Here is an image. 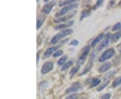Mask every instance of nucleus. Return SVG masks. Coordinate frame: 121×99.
<instances>
[{"label": "nucleus", "instance_id": "10", "mask_svg": "<svg viewBox=\"0 0 121 99\" xmlns=\"http://www.w3.org/2000/svg\"><path fill=\"white\" fill-rule=\"evenodd\" d=\"M59 47H60V46H54V47L49 48L47 49V50H46V51L44 52V58H48V57H49V56L52 54L53 52H55L56 50H57Z\"/></svg>", "mask_w": 121, "mask_h": 99}, {"label": "nucleus", "instance_id": "22", "mask_svg": "<svg viewBox=\"0 0 121 99\" xmlns=\"http://www.w3.org/2000/svg\"><path fill=\"white\" fill-rule=\"evenodd\" d=\"M90 15V12H89V11H87V10H83L82 12V16H81V18H80V20H82L83 18H85V17H88Z\"/></svg>", "mask_w": 121, "mask_h": 99}, {"label": "nucleus", "instance_id": "31", "mask_svg": "<svg viewBox=\"0 0 121 99\" xmlns=\"http://www.w3.org/2000/svg\"><path fill=\"white\" fill-rule=\"evenodd\" d=\"M39 54H37V64H38V62H39Z\"/></svg>", "mask_w": 121, "mask_h": 99}, {"label": "nucleus", "instance_id": "26", "mask_svg": "<svg viewBox=\"0 0 121 99\" xmlns=\"http://www.w3.org/2000/svg\"><path fill=\"white\" fill-rule=\"evenodd\" d=\"M121 24H120V23H117V24H116L114 26V27H113L112 30L113 31L118 30H119V29L121 28Z\"/></svg>", "mask_w": 121, "mask_h": 99}, {"label": "nucleus", "instance_id": "18", "mask_svg": "<svg viewBox=\"0 0 121 99\" xmlns=\"http://www.w3.org/2000/svg\"><path fill=\"white\" fill-rule=\"evenodd\" d=\"M79 69V66L78 65V66H75L73 67V68L71 69V70L69 72V75H70V78H72L73 76V75L75 74L78 71V70Z\"/></svg>", "mask_w": 121, "mask_h": 99}, {"label": "nucleus", "instance_id": "13", "mask_svg": "<svg viewBox=\"0 0 121 99\" xmlns=\"http://www.w3.org/2000/svg\"><path fill=\"white\" fill-rule=\"evenodd\" d=\"M111 68V63L110 62H107L106 64H103L99 69H98V71L99 72H104L108 70L109 69Z\"/></svg>", "mask_w": 121, "mask_h": 99}, {"label": "nucleus", "instance_id": "8", "mask_svg": "<svg viewBox=\"0 0 121 99\" xmlns=\"http://www.w3.org/2000/svg\"><path fill=\"white\" fill-rule=\"evenodd\" d=\"M82 85H81V84L79 83V82H75L73 83L71 86H70L68 89H67L66 90V94H69V93H71V92H77L78 91L79 89H81L82 88Z\"/></svg>", "mask_w": 121, "mask_h": 99}, {"label": "nucleus", "instance_id": "32", "mask_svg": "<svg viewBox=\"0 0 121 99\" xmlns=\"http://www.w3.org/2000/svg\"><path fill=\"white\" fill-rule=\"evenodd\" d=\"M119 91H121V88H119Z\"/></svg>", "mask_w": 121, "mask_h": 99}, {"label": "nucleus", "instance_id": "27", "mask_svg": "<svg viewBox=\"0 0 121 99\" xmlns=\"http://www.w3.org/2000/svg\"><path fill=\"white\" fill-rule=\"evenodd\" d=\"M63 51L62 50H58V51H56L54 54H53V56L55 57V58H56V57H59V56H60V55H62L63 54Z\"/></svg>", "mask_w": 121, "mask_h": 99}, {"label": "nucleus", "instance_id": "12", "mask_svg": "<svg viewBox=\"0 0 121 99\" xmlns=\"http://www.w3.org/2000/svg\"><path fill=\"white\" fill-rule=\"evenodd\" d=\"M75 13H76V12H75V11H73L72 13H70V14H69V15H68V16H65V17H61V18H59L58 20H55V23H60V22H65V21L68 20H69V19H71V18L73 17L74 15L75 14Z\"/></svg>", "mask_w": 121, "mask_h": 99}, {"label": "nucleus", "instance_id": "19", "mask_svg": "<svg viewBox=\"0 0 121 99\" xmlns=\"http://www.w3.org/2000/svg\"><path fill=\"white\" fill-rule=\"evenodd\" d=\"M120 84H121V76L120 77H118L117 78L112 82V87L114 88H115V87H117V86H119Z\"/></svg>", "mask_w": 121, "mask_h": 99}, {"label": "nucleus", "instance_id": "29", "mask_svg": "<svg viewBox=\"0 0 121 99\" xmlns=\"http://www.w3.org/2000/svg\"><path fill=\"white\" fill-rule=\"evenodd\" d=\"M102 3H103V1H102V0H99V1H97V3H96V4L94 5L95 6V8H94V9H96L98 7H99V5L101 4H102Z\"/></svg>", "mask_w": 121, "mask_h": 99}, {"label": "nucleus", "instance_id": "11", "mask_svg": "<svg viewBox=\"0 0 121 99\" xmlns=\"http://www.w3.org/2000/svg\"><path fill=\"white\" fill-rule=\"evenodd\" d=\"M74 21H69V22H67L64 23V24H59L58 26H56L55 27V30H60V29H63V28H68L70 27L72 25H73Z\"/></svg>", "mask_w": 121, "mask_h": 99}, {"label": "nucleus", "instance_id": "7", "mask_svg": "<svg viewBox=\"0 0 121 99\" xmlns=\"http://www.w3.org/2000/svg\"><path fill=\"white\" fill-rule=\"evenodd\" d=\"M94 58H95V52H92V53H91V54L89 62H88V63H87V65L86 66V68L84 69L83 72L80 74V76H81V75H83V74H84L87 73V72H89V71H90V70L91 68V67H92V66H93V63H94Z\"/></svg>", "mask_w": 121, "mask_h": 99}, {"label": "nucleus", "instance_id": "15", "mask_svg": "<svg viewBox=\"0 0 121 99\" xmlns=\"http://www.w3.org/2000/svg\"><path fill=\"white\" fill-rule=\"evenodd\" d=\"M100 82H101V81H100V80L98 79V78H93L90 81V86L91 88H93V87H95V86H98Z\"/></svg>", "mask_w": 121, "mask_h": 99}, {"label": "nucleus", "instance_id": "20", "mask_svg": "<svg viewBox=\"0 0 121 99\" xmlns=\"http://www.w3.org/2000/svg\"><path fill=\"white\" fill-rule=\"evenodd\" d=\"M44 20H45V17H42V16H41V17H40V18H39V20H37V24H36L37 29H39V28H40V26L43 25V24Z\"/></svg>", "mask_w": 121, "mask_h": 99}, {"label": "nucleus", "instance_id": "35", "mask_svg": "<svg viewBox=\"0 0 121 99\" xmlns=\"http://www.w3.org/2000/svg\"></svg>", "mask_w": 121, "mask_h": 99}, {"label": "nucleus", "instance_id": "14", "mask_svg": "<svg viewBox=\"0 0 121 99\" xmlns=\"http://www.w3.org/2000/svg\"><path fill=\"white\" fill-rule=\"evenodd\" d=\"M104 34H100L99 35H98V36L94 40V41L91 42V47H95V45H96L97 44H98V42H99L102 39L104 38Z\"/></svg>", "mask_w": 121, "mask_h": 99}, {"label": "nucleus", "instance_id": "9", "mask_svg": "<svg viewBox=\"0 0 121 99\" xmlns=\"http://www.w3.org/2000/svg\"><path fill=\"white\" fill-rule=\"evenodd\" d=\"M55 4H56V1H51L49 4L45 5L44 6L43 8V9H42V12H43V13H46V14H48V13L51 12V9H52V8H53V6Z\"/></svg>", "mask_w": 121, "mask_h": 99}, {"label": "nucleus", "instance_id": "16", "mask_svg": "<svg viewBox=\"0 0 121 99\" xmlns=\"http://www.w3.org/2000/svg\"><path fill=\"white\" fill-rule=\"evenodd\" d=\"M121 37V31L120 32H118L117 33H115L111 37V40H112V42H116L117 41L118 39L120 38Z\"/></svg>", "mask_w": 121, "mask_h": 99}, {"label": "nucleus", "instance_id": "34", "mask_svg": "<svg viewBox=\"0 0 121 99\" xmlns=\"http://www.w3.org/2000/svg\"><path fill=\"white\" fill-rule=\"evenodd\" d=\"M120 52H121V50H120Z\"/></svg>", "mask_w": 121, "mask_h": 99}, {"label": "nucleus", "instance_id": "6", "mask_svg": "<svg viewBox=\"0 0 121 99\" xmlns=\"http://www.w3.org/2000/svg\"><path fill=\"white\" fill-rule=\"evenodd\" d=\"M110 39H111V35H110V34L108 33V34H106L104 36V38L103 42L100 44L99 45V46L98 47V51L102 50V49H104V48L108 46V44H109Z\"/></svg>", "mask_w": 121, "mask_h": 99}, {"label": "nucleus", "instance_id": "23", "mask_svg": "<svg viewBox=\"0 0 121 99\" xmlns=\"http://www.w3.org/2000/svg\"><path fill=\"white\" fill-rule=\"evenodd\" d=\"M67 56H63V57H62L61 58H60L59 60L57 62V64H58V65H59V66H60V65H63L64 63H65V62L66 61V60H67Z\"/></svg>", "mask_w": 121, "mask_h": 99}, {"label": "nucleus", "instance_id": "3", "mask_svg": "<svg viewBox=\"0 0 121 99\" xmlns=\"http://www.w3.org/2000/svg\"><path fill=\"white\" fill-rule=\"evenodd\" d=\"M90 47L89 46H86V47H84L83 48L82 54H81V55L79 57L78 61H77V64L79 66L80 64H83V62H85V60L86 59L87 54L90 52Z\"/></svg>", "mask_w": 121, "mask_h": 99}, {"label": "nucleus", "instance_id": "30", "mask_svg": "<svg viewBox=\"0 0 121 99\" xmlns=\"http://www.w3.org/2000/svg\"><path fill=\"white\" fill-rule=\"evenodd\" d=\"M78 44H79V42H78V40H73L70 44L73 45V46H77V45H78Z\"/></svg>", "mask_w": 121, "mask_h": 99}, {"label": "nucleus", "instance_id": "33", "mask_svg": "<svg viewBox=\"0 0 121 99\" xmlns=\"http://www.w3.org/2000/svg\"><path fill=\"white\" fill-rule=\"evenodd\" d=\"M119 5H121V1L120 2V3H119Z\"/></svg>", "mask_w": 121, "mask_h": 99}, {"label": "nucleus", "instance_id": "5", "mask_svg": "<svg viewBox=\"0 0 121 99\" xmlns=\"http://www.w3.org/2000/svg\"><path fill=\"white\" fill-rule=\"evenodd\" d=\"M52 69H53V63L52 62H49V61L46 62H44V64L41 68V74H45L49 72L50 71H51Z\"/></svg>", "mask_w": 121, "mask_h": 99}, {"label": "nucleus", "instance_id": "17", "mask_svg": "<svg viewBox=\"0 0 121 99\" xmlns=\"http://www.w3.org/2000/svg\"><path fill=\"white\" fill-rule=\"evenodd\" d=\"M75 1V0H69V1H60L59 5L60 6H67L69 5L73 4V3H74Z\"/></svg>", "mask_w": 121, "mask_h": 99}, {"label": "nucleus", "instance_id": "4", "mask_svg": "<svg viewBox=\"0 0 121 99\" xmlns=\"http://www.w3.org/2000/svg\"><path fill=\"white\" fill-rule=\"evenodd\" d=\"M115 54V51L113 48H110L108 49L107 50H106L105 52L102 54V55L99 57V61L100 62H103L105 60H108L109 58H112Z\"/></svg>", "mask_w": 121, "mask_h": 99}, {"label": "nucleus", "instance_id": "28", "mask_svg": "<svg viewBox=\"0 0 121 99\" xmlns=\"http://www.w3.org/2000/svg\"><path fill=\"white\" fill-rule=\"evenodd\" d=\"M109 82H110L109 80H107V82H105V83H104V84H103V85H102V86H100V87H99V88L98 89V91H102V90L103 88H105L106 86H107V85H108V84H109Z\"/></svg>", "mask_w": 121, "mask_h": 99}, {"label": "nucleus", "instance_id": "25", "mask_svg": "<svg viewBox=\"0 0 121 99\" xmlns=\"http://www.w3.org/2000/svg\"><path fill=\"white\" fill-rule=\"evenodd\" d=\"M110 97H111V94L110 93H107V94H105L103 96H102L100 99H110Z\"/></svg>", "mask_w": 121, "mask_h": 99}, {"label": "nucleus", "instance_id": "21", "mask_svg": "<svg viewBox=\"0 0 121 99\" xmlns=\"http://www.w3.org/2000/svg\"><path fill=\"white\" fill-rule=\"evenodd\" d=\"M73 64V62L72 61H69V62H67L66 64L63 65V66L62 67V68H61V70L62 71H64V70H66L67 69H68L71 66V65Z\"/></svg>", "mask_w": 121, "mask_h": 99}, {"label": "nucleus", "instance_id": "1", "mask_svg": "<svg viewBox=\"0 0 121 99\" xmlns=\"http://www.w3.org/2000/svg\"><path fill=\"white\" fill-rule=\"evenodd\" d=\"M72 33H73V30H71V29H67V30L61 31L60 32L58 33L57 34H56L52 37V40L51 41V44H55L57 43V42L59 40H60V39L64 38L67 36H68V35L71 34H72Z\"/></svg>", "mask_w": 121, "mask_h": 99}, {"label": "nucleus", "instance_id": "2", "mask_svg": "<svg viewBox=\"0 0 121 99\" xmlns=\"http://www.w3.org/2000/svg\"><path fill=\"white\" fill-rule=\"evenodd\" d=\"M78 4H73L71 5H67V6H65L63 9H61L60 11L56 13L55 14V17H60L61 16H63V15H65L67 13H68L69 12L73 10V9L78 8Z\"/></svg>", "mask_w": 121, "mask_h": 99}, {"label": "nucleus", "instance_id": "24", "mask_svg": "<svg viewBox=\"0 0 121 99\" xmlns=\"http://www.w3.org/2000/svg\"><path fill=\"white\" fill-rule=\"evenodd\" d=\"M78 96L76 94H73V95H71L68 96L65 99H78Z\"/></svg>", "mask_w": 121, "mask_h": 99}]
</instances>
